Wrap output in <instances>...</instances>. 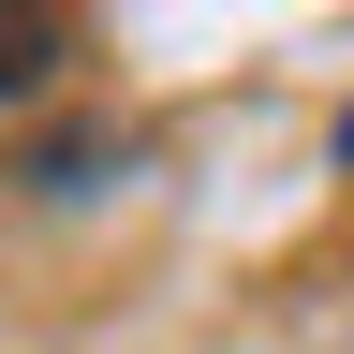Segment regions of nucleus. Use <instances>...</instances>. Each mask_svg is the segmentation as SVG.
<instances>
[{"instance_id": "obj_3", "label": "nucleus", "mask_w": 354, "mask_h": 354, "mask_svg": "<svg viewBox=\"0 0 354 354\" xmlns=\"http://www.w3.org/2000/svg\"><path fill=\"white\" fill-rule=\"evenodd\" d=\"M339 162H354V104H339Z\"/></svg>"}, {"instance_id": "obj_2", "label": "nucleus", "mask_w": 354, "mask_h": 354, "mask_svg": "<svg viewBox=\"0 0 354 354\" xmlns=\"http://www.w3.org/2000/svg\"><path fill=\"white\" fill-rule=\"evenodd\" d=\"M59 59H74V15H0V104H30Z\"/></svg>"}, {"instance_id": "obj_1", "label": "nucleus", "mask_w": 354, "mask_h": 354, "mask_svg": "<svg viewBox=\"0 0 354 354\" xmlns=\"http://www.w3.org/2000/svg\"><path fill=\"white\" fill-rule=\"evenodd\" d=\"M104 177H133L118 133H44V148H30V192H104Z\"/></svg>"}]
</instances>
